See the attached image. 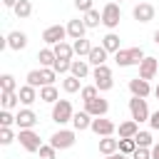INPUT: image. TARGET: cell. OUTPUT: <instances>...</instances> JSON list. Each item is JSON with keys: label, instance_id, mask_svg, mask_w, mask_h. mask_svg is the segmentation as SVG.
Returning a JSON list of instances; mask_svg holds the SVG:
<instances>
[{"label": "cell", "instance_id": "10", "mask_svg": "<svg viewBox=\"0 0 159 159\" xmlns=\"http://www.w3.org/2000/svg\"><path fill=\"white\" fill-rule=\"evenodd\" d=\"M159 72V60L157 57H144L142 62H139V77L142 80H154V75Z\"/></svg>", "mask_w": 159, "mask_h": 159}, {"label": "cell", "instance_id": "21", "mask_svg": "<svg viewBox=\"0 0 159 159\" xmlns=\"http://www.w3.org/2000/svg\"><path fill=\"white\" fill-rule=\"evenodd\" d=\"M114 152H119V139H114V137H99V154L109 157Z\"/></svg>", "mask_w": 159, "mask_h": 159}, {"label": "cell", "instance_id": "33", "mask_svg": "<svg viewBox=\"0 0 159 159\" xmlns=\"http://www.w3.org/2000/svg\"><path fill=\"white\" fill-rule=\"evenodd\" d=\"M134 142H137V147H144V149H152V147H154V137H152V132H137Z\"/></svg>", "mask_w": 159, "mask_h": 159}, {"label": "cell", "instance_id": "14", "mask_svg": "<svg viewBox=\"0 0 159 159\" xmlns=\"http://www.w3.org/2000/svg\"><path fill=\"white\" fill-rule=\"evenodd\" d=\"M129 92H132V97H149V92H152V87H149V82L147 80H142V77H134V80H129Z\"/></svg>", "mask_w": 159, "mask_h": 159}, {"label": "cell", "instance_id": "12", "mask_svg": "<svg viewBox=\"0 0 159 159\" xmlns=\"http://www.w3.org/2000/svg\"><path fill=\"white\" fill-rule=\"evenodd\" d=\"M15 124H17L20 129H32V127L37 124V114H35L30 107H25V109H20V112L15 114Z\"/></svg>", "mask_w": 159, "mask_h": 159}, {"label": "cell", "instance_id": "43", "mask_svg": "<svg viewBox=\"0 0 159 159\" xmlns=\"http://www.w3.org/2000/svg\"><path fill=\"white\" fill-rule=\"evenodd\" d=\"M132 159H152V149H144V147H137V152L132 154Z\"/></svg>", "mask_w": 159, "mask_h": 159}, {"label": "cell", "instance_id": "38", "mask_svg": "<svg viewBox=\"0 0 159 159\" xmlns=\"http://www.w3.org/2000/svg\"><path fill=\"white\" fill-rule=\"evenodd\" d=\"M12 139H17V137L12 134V129H10V127H2V129H0V144L7 147V144H12Z\"/></svg>", "mask_w": 159, "mask_h": 159}, {"label": "cell", "instance_id": "9", "mask_svg": "<svg viewBox=\"0 0 159 159\" xmlns=\"http://www.w3.org/2000/svg\"><path fill=\"white\" fill-rule=\"evenodd\" d=\"M89 129H92L97 137H112V134L117 132V124H114L112 119H107V117H94Z\"/></svg>", "mask_w": 159, "mask_h": 159}, {"label": "cell", "instance_id": "6", "mask_svg": "<svg viewBox=\"0 0 159 159\" xmlns=\"http://www.w3.org/2000/svg\"><path fill=\"white\" fill-rule=\"evenodd\" d=\"M129 114H132V119L139 124V122H149V107H147V99H142V97H132L129 99Z\"/></svg>", "mask_w": 159, "mask_h": 159}, {"label": "cell", "instance_id": "44", "mask_svg": "<svg viewBox=\"0 0 159 159\" xmlns=\"http://www.w3.org/2000/svg\"><path fill=\"white\" fill-rule=\"evenodd\" d=\"M149 127H152V129H159V109L149 117Z\"/></svg>", "mask_w": 159, "mask_h": 159}, {"label": "cell", "instance_id": "36", "mask_svg": "<svg viewBox=\"0 0 159 159\" xmlns=\"http://www.w3.org/2000/svg\"><path fill=\"white\" fill-rule=\"evenodd\" d=\"M40 75H42V87H47V84H55V77H57V72H55L52 67H42V70H40Z\"/></svg>", "mask_w": 159, "mask_h": 159}, {"label": "cell", "instance_id": "47", "mask_svg": "<svg viewBox=\"0 0 159 159\" xmlns=\"http://www.w3.org/2000/svg\"><path fill=\"white\" fill-rule=\"evenodd\" d=\"M2 5H5V7H15V5H17V0H2Z\"/></svg>", "mask_w": 159, "mask_h": 159}, {"label": "cell", "instance_id": "3", "mask_svg": "<svg viewBox=\"0 0 159 159\" xmlns=\"http://www.w3.org/2000/svg\"><path fill=\"white\" fill-rule=\"evenodd\" d=\"M92 80H94V87H97L99 92H107V89H112V87H114L112 70H109L107 65H102V67H94V70H92Z\"/></svg>", "mask_w": 159, "mask_h": 159}, {"label": "cell", "instance_id": "4", "mask_svg": "<svg viewBox=\"0 0 159 159\" xmlns=\"http://www.w3.org/2000/svg\"><path fill=\"white\" fill-rule=\"evenodd\" d=\"M122 20V10H119V2H107L102 7V25L107 30H114Z\"/></svg>", "mask_w": 159, "mask_h": 159}, {"label": "cell", "instance_id": "13", "mask_svg": "<svg viewBox=\"0 0 159 159\" xmlns=\"http://www.w3.org/2000/svg\"><path fill=\"white\" fill-rule=\"evenodd\" d=\"M132 15H134L137 22H152L154 20V5L152 2H139V5H134Z\"/></svg>", "mask_w": 159, "mask_h": 159}, {"label": "cell", "instance_id": "35", "mask_svg": "<svg viewBox=\"0 0 159 159\" xmlns=\"http://www.w3.org/2000/svg\"><path fill=\"white\" fill-rule=\"evenodd\" d=\"M119 152L127 154V157H132L137 152V142L134 139H119Z\"/></svg>", "mask_w": 159, "mask_h": 159}, {"label": "cell", "instance_id": "5", "mask_svg": "<svg viewBox=\"0 0 159 159\" xmlns=\"http://www.w3.org/2000/svg\"><path fill=\"white\" fill-rule=\"evenodd\" d=\"M17 142H20V147L25 152H40V147H42V139H40V134L35 129H20Z\"/></svg>", "mask_w": 159, "mask_h": 159}, {"label": "cell", "instance_id": "49", "mask_svg": "<svg viewBox=\"0 0 159 159\" xmlns=\"http://www.w3.org/2000/svg\"><path fill=\"white\" fill-rule=\"evenodd\" d=\"M154 42H157V45H159V30H157V32H154Z\"/></svg>", "mask_w": 159, "mask_h": 159}, {"label": "cell", "instance_id": "39", "mask_svg": "<svg viewBox=\"0 0 159 159\" xmlns=\"http://www.w3.org/2000/svg\"><path fill=\"white\" fill-rule=\"evenodd\" d=\"M70 67H72V60H57L52 70H55L57 75H65V72H70Z\"/></svg>", "mask_w": 159, "mask_h": 159}, {"label": "cell", "instance_id": "41", "mask_svg": "<svg viewBox=\"0 0 159 159\" xmlns=\"http://www.w3.org/2000/svg\"><path fill=\"white\" fill-rule=\"evenodd\" d=\"M0 124L2 127H12L15 124V114H10V109H2L0 112Z\"/></svg>", "mask_w": 159, "mask_h": 159}, {"label": "cell", "instance_id": "18", "mask_svg": "<svg viewBox=\"0 0 159 159\" xmlns=\"http://www.w3.org/2000/svg\"><path fill=\"white\" fill-rule=\"evenodd\" d=\"M84 32H87L84 20H70V22H67V35H70L72 40H82Z\"/></svg>", "mask_w": 159, "mask_h": 159}, {"label": "cell", "instance_id": "19", "mask_svg": "<svg viewBox=\"0 0 159 159\" xmlns=\"http://www.w3.org/2000/svg\"><path fill=\"white\" fill-rule=\"evenodd\" d=\"M17 94H20V102H22L25 107H30L32 102H37V99H40L37 89H35V87H30V84H22V87L17 89Z\"/></svg>", "mask_w": 159, "mask_h": 159}, {"label": "cell", "instance_id": "7", "mask_svg": "<svg viewBox=\"0 0 159 159\" xmlns=\"http://www.w3.org/2000/svg\"><path fill=\"white\" fill-rule=\"evenodd\" d=\"M65 37H67V27H62V25H50V27H45V32H42V42L45 45H60V42H65Z\"/></svg>", "mask_w": 159, "mask_h": 159}, {"label": "cell", "instance_id": "40", "mask_svg": "<svg viewBox=\"0 0 159 159\" xmlns=\"http://www.w3.org/2000/svg\"><path fill=\"white\" fill-rule=\"evenodd\" d=\"M55 154H57V149L52 144H42L40 147V159H55Z\"/></svg>", "mask_w": 159, "mask_h": 159}, {"label": "cell", "instance_id": "1", "mask_svg": "<svg viewBox=\"0 0 159 159\" xmlns=\"http://www.w3.org/2000/svg\"><path fill=\"white\" fill-rule=\"evenodd\" d=\"M147 55H144V50L142 47H122L117 55H114V62L119 65V67H132V65H139L142 60H144Z\"/></svg>", "mask_w": 159, "mask_h": 159}, {"label": "cell", "instance_id": "27", "mask_svg": "<svg viewBox=\"0 0 159 159\" xmlns=\"http://www.w3.org/2000/svg\"><path fill=\"white\" fill-rule=\"evenodd\" d=\"M12 12L17 15V20H25V17L32 15V2L30 0H17V5L12 7Z\"/></svg>", "mask_w": 159, "mask_h": 159}, {"label": "cell", "instance_id": "37", "mask_svg": "<svg viewBox=\"0 0 159 159\" xmlns=\"http://www.w3.org/2000/svg\"><path fill=\"white\" fill-rule=\"evenodd\" d=\"M25 80H27V84H30V87H35V89H37V87H42V75H40V70H30Z\"/></svg>", "mask_w": 159, "mask_h": 159}, {"label": "cell", "instance_id": "25", "mask_svg": "<svg viewBox=\"0 0 159 159\" xmlns=\"http://www.w3.org/2000/svg\"><path fill=\"white\" fill-rule=\"evenodd\" d=\"M37 60H40V65H42V67H55V62H57V57H55V50H52V47H42V50L37 52Z\"/></svg>", "mask_w": 159, "mask_h": 159}, {"label": "cell", "instance_id": "45", "mask_svg": "<svg viewBox=\"0 0 159 159\" xmlns=\"http://www.w3.org/2000/svg\"><path fill=\"white\" fill-rule=\"evenodd\" d=\"M152 159H159V142H154L152 147Z\"/></svg>", "mask_w": 159, "mask_h": 159}, {"label": "cell", "instance_id": "2", "mask_svg": "<svg viewBox=\"0 0 159 159\" xmlns=\"http://www.w3.org/2000/svg\"><path fill=\"white\" fill-rule=\"evenodd\" d=\"M72 117H75V109H72L70 99H60V102L52 104V122H55V124L62 127V124L72 122Z\"/></svg>", "mask_w": 159, "mask_h": 159}, {"label": "cell", "instance_id": "16", "mask_svg": "<svg viewBox=\"0 0 159 159\" xmlns=\"http://www.w3.org/2000/svg\"><path fill=\"white\" fill-rule=\"evenodd\" d=\"M107 50L102 47V45H97V47H92V52H89V57H87V62L92 65V67H102V65H107Z\"/></svg>", "mask_w": 159, "mask_h": 159}, {"label": "cell", "instance_id": "20", "mask_svg": "<svg viewBox=\"0 0 159 159\" xmlns=\"http://www.w3.org/2000/svg\"><path fill=\"white\" fill-rule=\"evenodd\" d=\"M119 139H134L137 137V132H139V124L134 122V119H127V122H122L119 124Z\"/></svg>", "mask_w": 159, "mask_h": 159}, {"label": "cell", "instance_id": "15", "mask_svg": "<svg viewBox=\"0 0 159 159\" xmlns=\"http://www.w3.org/2000/svg\"><path fill=\"white\" fill-rule=\"evenodd\" d=\"M5 40H7V47H10V50H17V52H20V50L27 47V35H25L22 30H12Z\"/></svg>", "mask_w": 159, "mask_h": 159}, {"label": "cell", "instance_id": "46", "mask_svg": "<svg viewBox=\"0 0 159 159\" xmlns=\"http://www.w3.org/2000/svg\"><path fill=\"white\" fill-rule=\"evenodd\" d=\"M104 159H127V154H122V152H114V154H109V157H104Z\"/></svg>", "mask_w": 159, "mask_h": 159}, {"label": "cell", "instance_id": "8", "mask_svg": "<svg viewBox=\"0 0 159 159\" xmlns=\"http://www.w3.org/2000/svg\"><path fill=\"white\" fill-rule=\"evenodd\" d=\"M75 132L72 129H60V132H55L52 137H50V144L55 147V149H70V147H75Z\"/></svg>", "mask_w": 159, "mask_h": 159}, {"label": "cell", "instance_id": "11", "mask_svg": "<svg viewBox=\"0 0 159 159\" xmlns=\"http://www.w3.org/2000/svg\"><path fill=\"white\" fill-rule=\"evenodd\" d=\"M84 112H87L89 117H107L109 102L102 99V97H97V99H92V102H84Z\"/></svg>", "mask_w": 159, "mask_h": 159}, {"label": "cell", "instance_id": "17", "mask_svg": "<svg viewBox=\"0 0 159 159\" xmlns=\"http://www.w3.org/2000/svg\"><path fill=\"white\" fill-rule=\"evenodd\" d=\"M92 119H94V117H89L84 109H82V112H75V117H72V127H75V132H84V129H89V127H92Z\"/></svg>", "mask_w": 159, "mask_h": 159}, {"label": "cell", "instance_id": "34", "mask_svg": "<svg viewBox=\"0 0 159 159\" xmlns=\"http://www.w3.org/2000/svg\"><path fill=\"white\" fill-rule=\"evenodd\" d=\"M80 97H82L84 102H92V99H97V97H99V89H97L94 84H87V87H82Z\"/></svg>", "mask_w": 159, "mask_h": 159}, {"label": "cell", "instance_id": "42", "mask_svg": "<svg viewBox=\"0 0 159 159\" xmlns=\"http://www.w3.org/2000/svg\"><path fill=\"white\" fill-rule=\"evenodd\" d=\"M92 2H94V0H75V7L84 15V12H89V10H92Z\"/></svg>", "mask_w": 159, "mask_h": 159}, {"label": "cell", "instance_id": "50", "mask_svg": "<svg viewBox=\"0 0 159 159\" xmlns=\"http://www.w3.org/2000/svg\"><path fill=\"white\" fill-rule=\"evenodd\" d=\"M119 2H122V0H119Z\"/></svg>", "mask_w": 159, "mask_h": 159}, {"label": "cell", "instance_id": "28", "mask_svg": "<svg viewBox=\"0 0 159 159\" xmlns=\"http://www.w3.org/2000/svg\"><path fill=\"white\" fill-rule=\"evenodd\" d=\"M52 50H55V57H57V60H72V55H75V47L67 45V42H60V45H55Z\"/></svg>", "mask_w": 159, "mask_h": 159}, {"label": "cell", "instance_id": "22", "mask_svg": "<svg viewBox=\"0 0 159 159\" xmlns=\"http://www.w3.org/2000/svg\"><path fill=\"white\" fill-rule=\"evenodd\" d=\"M70 75H75L77 80H84V77H89V62H87V60H72Z\"/></svg>", "mask_w": 159, "mask_h": 159}, {"label": "cell", "instance_id": "23", "mask_svg": "<svg viewBox=\"0 0 159 159\" xmlns=\"http://www.w3.org/2000/svg\"><path fill=\"white\" fill-rule=\"evenodd\" d=\"M102 47L107 50V52H119L122 50V45H119V35H114V32H107L104 37H102Z\"/></svg>", "mask_w": 159, "mask_h": 159}, {"label": "cell", "instance_id": "31", "mask_svg": "<svg viewBox=\"0 0 159 159\" xmlns=\"http://www.w3.org/2000/svg\"><path fill=\"white\" fill-rule=\"evenodd\" d=\"M72 47H75V55H80V57H89V52H92V47H94V45H89V40H84V37H82V40H75V45H72Z\"/></svg>", "mask_w": 159, "mask_h": 159}, {"label": "cell", "instance_id": "32", "mask_svg": "<svg viewBox=\"0 0 159 159\" xmlns=\"http://www.w3.org/2000/svg\"><path fill=\"white\" fill-rule=\"evenodd\" d=\"M0 92H17V82H15V77L12 75H2L0 77Z\"/></svg>", "mask_w": 159, "mask_h": 159}, {"label": "cell", "instance_id": "30", "mask_svg": "<svg viewBox=\"0 0 159 159\" xmlns=\"http://www.w3.org/2000/svg\"><path fill=\"white\" fill-rule=\"evenodd\" d=\"M82 20H84V25H87V30H92V27H97V25L102 22V12L92 7L89 12H84V17H82Z\"/></svg>", "mask_w": 159, "mask_h": 159}, {"label": "cell", "instance_id": "26", "mask_svg": "<svg viewBox=\"0 0 159 159\" xmlns=\"http://www.w3.org/2000/svg\"><path fill=\"white\" fill-rule=\"evenodd\" d=\"M62 89H65L67 94H75V92H82V80H77L75 75H67V77L62 80Z\"/></svg>", "mask_w": 159, "mask_h": 159}, {"label": "cell", "instance_id": "24", "mask_svg": "<svg viewBox=\"0 0 159 159\" xmlns=\"http://www.w3.org/2000/svg\"><path fill=\"white\" fill-rule=\"evenodd\" d=\"M40 99H42V102H47V104H55V102H60V92H57V87H55V84L40 87Z\"/></svg>", "mask_w": 159, "mask_h": 159}, {"label": "cell", "instance_id": "29", "mask_svg": "<svg viewBox=\"0 0 159 159\" xmlns=\"http://www.w3.org/2000/svg\"><path fill=\"white\" fill-rule=\"evenodd\" d=\"M0 102H2V109H12V107H17L20 94L17 92H0Z\"/></svg>", "mask_w": 159, "mask_h": 159}, {"label": "cell", "instance_id": "48", "mask_svg": "<svg viewBox=\"0 0 159 159\" xmlns=\"http://www.w3.org/2000/svg\"><path fill=\"white\" fill-rule=\"evenodd\" d=\"M154 97H157V99H159V84H157V87H154Z\"/></svg>", "mask_w": 159, "mask_h": 159}]
</instances>
